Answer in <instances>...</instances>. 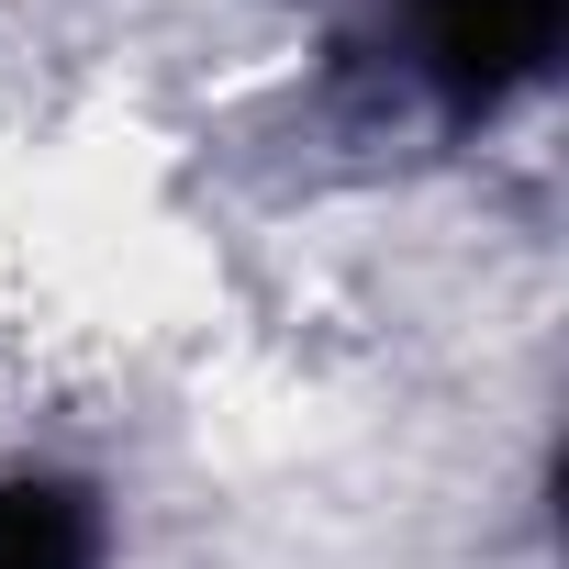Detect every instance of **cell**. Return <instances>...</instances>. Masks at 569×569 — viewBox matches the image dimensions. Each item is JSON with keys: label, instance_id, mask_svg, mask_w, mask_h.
<instances>
[{"label": "cell", "instance_id": "obj_1", "mask_svg": "<svg viewBox=\"0 0 569 569\" xmlns=\"http://www.w3.org/2000/svg\"><path fill=\"white\" fill-rule=\"evenodd\" d=\"M0 569H90V525L68 513V491H0Z\"/></svg>", "mask_w": 569, "mask_h": 569}]
</instances>
